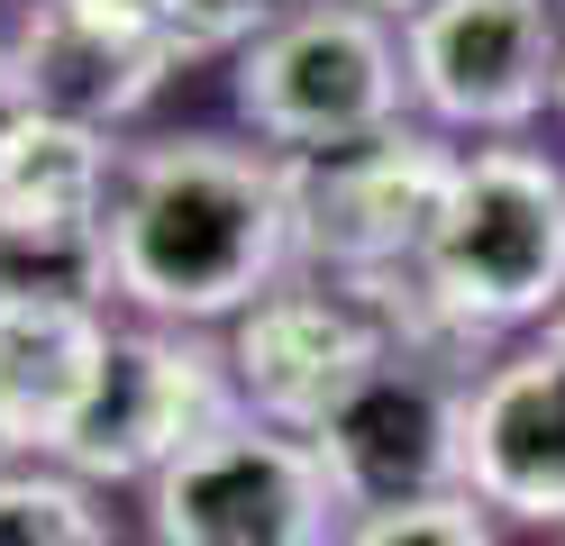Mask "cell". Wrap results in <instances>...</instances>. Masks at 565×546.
I'll return each mask as SVG.
<instances>
[{
  "label": "cell",
  "mask_w": 565,
  "mask_h": 546,
  "mask_svg": "<svg viewBox=\"0 0 565 546\" xmlns=\"http://www.w3.org/2000/svg\"><path fill=\"white\" fill-rule=\"evenodd\" d=\"M292 255V182L274 146L237 137H156L128 156L110 210V291L156 328L246 319Z\"/></svg>",
  "instance_id": "obj_1"
},
{
  "label": "cell",
  "mask_w": 565,
  "mask_h": 546,
  "mask_svg": "<svg viewBox=\"0 0 565 546\" xmlns=\"http://www.w3.org/2000/svg\"><path fill=\"white\" fill-rule=\"evenodd\" d=\"M419 282L475 338H511L565 310V164L539 146H475L456 164Z\"/></svg>",
  "instance_id": "obj_2"
},
{
  "label": "cell",
  "mask_w": 565,
  "mask_h": 546,
  "mask_svg": "<svg viewBox=\"0 0 565 546\" xmlns=\"http://www.w3.org/2000/svg\"><path fill=\"white\" fill-rule=\"evenodd\" d=\"M228 92H237V119L274 156H338V146L402 128L411 55L393 19L356 10V0H320V10H292L274 36H256L237 55Z\"/></svg>",
  "instance_id": "obj_3"
},
{
  "label": "cell",
  "mask_w": 565,
  "mask_h": 546,
  "mask_svg": "<svg viewBox=\"0 0 565 546\" xmlns=\"http://www.w3.org/2000/svg\"><path fill=\"white\" fill-rule=\"evenodd\" d=\"M237 419H246V400L228 374V346H201L192 328L128 319V328H110L100 383L83 400L74 437L55 447V464L83 473L92 492L100 483H156V473H173L192 447H210Z\"/></svg>",
  "instance_id": "obj_4"
},
{
  "label": "cell",
  "mask_w": 565,
  "mask_h": 546,
  "mask_svg": "<svg viewBox=\"0 0 565 546\" xmlns=\"http://www.w3.org/2000/svg\"><path fill=\"white\" fill-rule=\"evenodd\" d=\"M456 146H438L429 128H393L338 156H282L292 182V255L301 274L329 282H393L419 274V255L438 237V210L456 192Z\"/></svg>",
  "instance_id": "obj_5"
},
{
  "label": "cell",
  "mask_w": 565,
  "mask_h": 546,
  "mask_svg": "<svg viewBox=\"0 0 565 546\" xmlns=\"http://www.w3.org/2000/svg\"><path fill=\"white\" fill-rule=\"evenodd\" d=\"M147 528L156 546H338L347 501L310 437L237 419L147 483Z\"/></svg>",
  "instance_id": "obj_6"
},
{
  "label": "cell",
  "mask_w": 565,
  "mask_h": 546,
  "mask_svg": "<svg viewBox=\"0 0 565 546\" xmlns=\"http://www.w3.org/2000/svg\"><path fill=\"white\" fill-rule=\"evenodd\" d=\"M393 355H402L393 319L356 282H329V274H282L246 319H228L237 400H246V419H265L282 437H320L347 410V392L383 374Z\"/></svg>",
  "instance_id": "obj_7"
},
{
  "label": "cell",
  "mask_w": 565,
  "mask_h": 546,
  "mask_svg": "<svg viewBox=\"0 0 565 546\" xmlns=\"http://www.w3.org/2000/svg\"><path fill=\"white\" fill-rule=\"evenodd\" d=\"M411 100L438 128L466 137H520L556 109L565 83V0H438L402 28Z\"/></svg>",
  "instance_id": "obj_8"
},
{
  "label": "cell",
  "mask_w": 565,
  "mask_h": 546,
  "mask_svg": "<svg viewBox=\"0 0 565 546\" xmlns=\"http://www.w3.org/2000/svg\"><path fill=\"white\" fill-rule=\"evenodd\" d=\"M10 64L38 119L119 128L192 64V46L173 28V0H28V19L10 28Z\"/></svg>",
  "instance_id": "obj_9"
},
{
  "label": "cell",
  "mask_w": 565,
  "mask_h": 546,
  "mask_svg": "<svg viewBox=\"0 0 565 546\" xmlns=\"http://www.w3.org/2000/svg\"><path fill=\"white\" fill-rule=\"evenodd\" d=\"M466 400H475V383H456L419 355H393L383 374L347 392V410L310 437L347 520L466 492Z\"/></svg>",
  "instance_id": "obj_10"
},
{
  "label": "cell",
  "mask_w": 565,
  "mask_h": 546,
  "mask_svg": "<svg viewBox=\"0 0 565 546\" xmlns=\"http://www.w3.org/2000/svg\"><path fill=\"white\" fill-rule=\"evenodd\" d=\"M466 492L492 520L565 528V355L539 338L466 400Z\"/></svg>",
  "instance_id": "obj_11"
},
{
  "label": "cell",
  "mask_w": 565,
  "mask_h": 546,
  "mask_svg": "<svg viewBox=\"0 0 565 546\" xmlns=\"http://www.w3.org/2000/svg\"><path fill=\"white\" fill-rule=\"evenodd\" d=\"M110 310H0V464H55L110 355Z\"/></svg>",
  "instance_id": "obj_12"
},
{
  "label": "cell",
  "mask_w": 565,
  "mask_h": 546,
  "mask_svg": "<svg viewBox=\"0 0 565 546\" xmlns=\"http://www.w3.org/2000/svg\"><path fill=\"white\" fill-rule=\"evenodd\" d=\"M128 156L110 128H74V119H28L10 164H0V218L19 228H110Z\"/></svg>",
  "instance_id": "obj_13"
},
{
  "label": "cell",
  "mask_w": 565,
  "mask_h": 546,
  "mask_svg": "<svg viewBox=\"0 0 565 546\" xmlns=\"http://www.w3.org/2000/svg\"><path fill=\"white\" fill-rule=\"evenodd\" d=\"M110 291V228H19L0 218V310H100Z\"/></svg>",
  "instance_id": "obj_14"
},
{
  "label": "cell",
  "mask_w": 565,
  "mask_h": 546,
  "mask_svg": "<svg viewBox=\"0 0 565 546\" xmlns=\"http://www.w3.org/2000/svg\"><path fill=\"white\" fill-rule=\"evenodd\" d=\"M0 546H119V528L83 473L0 464Z\"/></svg>",
  "instance_id": "obj_15"
},
{
  "label": "cell",
  "mask_w": 565,
  "mask_h": 546,
  "mask_svg": "<svg viewBox=\"0 0 565 546\" xmlns=\"http://www.w3.org/2000/svg\"><path fill=\"white\" fill-rule=\"evenodd\" d=\"M338 546H502V537H492V510L475 492H447V501H411V510L347 520Z\"/></svg>",
  "instance_id": "obj_16"
},
{
  "label": "cell",
  "mask_w": 565,
  "mask_h": 546,
  "mask_svg": "<svg viewBox=\"0 0 565 546\" xmlns=\"http://www.w3.org/2000/svg\"><path fill=\"white\" fill-rule=\"evenodd\" d=\"M282 19H292V0H173V28L192 55H246Z\"/></svg>",
  "instance_id": "obj_17"
},
{
  "label": "cell",
  "mask_w": 565,
  "mask_h": 546,
  "mask_svg": "<svg viewBox=\"0 0 565 546\" xmlns=\"http://www.w3.org/2000/svg\"><path fill=\"white\" fill-rule=\"evenodd\" d=\"M28 119H38V109H28V83H19V64H10V36H0V164H10V146H19Z\"/></svg>",
  "instance_id": "obj_18"
},
{
  "label": "cell",
  "mask_w": 565,
  "mask_h": 546,
  "mask_svg": "<svg viewBox=\"0 0 565 546\" xmlns=\"http://www.w3.org/2000/svg\"><path fill=\"white\" fill-rule=\"evenodd\" d=\"M356 10H374V19H393V28H411V19H429L438 0H356Z\"/></svg>",
  "instance_id": "obj_19"
},
{
  "label": "cell",
  "mask_w": 565,
  "mask_h": 546,
  "mask_svg": "<svg viewBox=\"0 0 565 546\" xmlns=\"http://www.w3.org/2000/svg\"><path fill=\"white\" fill-rule=\"evenodd\" d=\"M547 346H556V355H565V310H556V319H547Z\"/></svg>",
  "instance_id": "obj_20"
},
{
  "label": "cell",
  "mask_w": 565,
  "mask_h": 546,
  "mask_svg": "<svg viewBox=\"0 0 565 546\" xmlns=\"http://www.w3.org/2000/svg\"><path fill=\"white\" fill-rule=\"evenodd\" d=\"M292 10H320V0H292Z\"/></svg>",
  "instance_id": "obj_21"
},
{
  "label": "cell",
  "mask_w": 565,
  "mask_h": 546,
  "mask_svg": "<svg viewBox=\"0 0 565 546\" xmlns=\"http://www.w3.org/2000/svg\"><path fill=\"white\" fill-rule=\"evenodd\" d=\"M556 109H565V83H556Z\"/></svg>",
  "instance_id": "obj_22"
}]
</instances>
